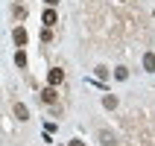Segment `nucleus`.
Here are the masks:
<instances>
[{"mask_svg":"<svg viewBox=\"0 0 155 146\" xmlns=\"http://www.w3.org/2000/svg\"><path fill=\"white\" fill-rule=\"evenodd\" d=\"M70 146H85V143H82V140H73V143H70Z\"/></svg>","mask_w":155,"mask_h":146,"instance_id":"nucleus-11","label":"nucleus"},{"mask_svg":"<svg viewBox=\"0 0 155 146\" xmlns=\"http://www.w3.org/2000/svg\"><path fill=\"white\" fill-rule=\"evenodd\" d=\"M143 70H149V73L155 70V53H147L143 56Z\"/></svg>","mask_w":155,"mask_h":146,"instance_id":"nucleus-6","label":"nucleus"},{"mask_svg":"<svg viewBox=\"0 0 155 146\" xmlns=\"http://www.w3.org/2000/svg\"><path fill=\"white\" fill-rule=\"evenodd\" d=\"M12 38H15V44H18V47H24V44H26V29H24V26H15Z\"/></svg>","mask_w":155,"mask_h":146,"instance_id":"nucleus-2","label":"nucleus"},{"mask_svg":"<svg viewBox=\"0 0 155 146\" xmlns=\"http://www.w3.org/2000/svg\"><path fill=\"white\" fill-rule=\"evenodd\" d=\"M41 21H44V26H56V24H59V18H56V12H53V9H47V12H44Z\"/></svg>","mask_w":155,"mask_h":146,"instance_id":"nucleus-3","label":"nucleus"},{"mask_svg":"<svg viewBox=\"0 0 155 146\" xmlns=\"http://www.w3.org/2000/svg\"><path fill=\"white\" fill-rule=\"evenodd\" d=\"M100 140H103V146H114V138L108 131H100Z\"/></svg>","mask_w":155,"mask_h":146,"instance_id":"nucleus-8","label":"nucleus"},{"mask_svg":"<svg viewBox=\"0 0 155 146\" xmlns=\"http://www.w3.org/2000/svg\"><path fill=\"white\" fill-rule=\"evenodd\" d=\"M15 117L18 120H29V111H26L24 102H15Z\"/></svg>","mask_w":155,"mask_h":146,"instance_id":"nucleus-4","label":"nucleus"},{"mask_svg":"<svg viewBox=\"0 0 155 146\" xmlns=\"http://www.w3.org/2000/svg\"><path fill=\"white\" fill-rule=\"evenodd\" d=\"M15 64H18V67H26V53H24V50L15 53Z\"/></svg>","mask_w":155,"mask_h":146,"instance_id":"nucleus-7","label":"nucleus"},{"mask_svg":"<svg viewBox=\"0 0 155 146\" xmlns=\"http://www.w3.org/2000/svg\"><path fill=\"white\" fill-rule=\"evenodd\" d=\"M61 79H64V70H59V67H53L50 73H47V82H50L53 88H56V85H61Z\"/></svg>","mask_w":155,"mask_h":146,"instance_id":"nucleus-1","label":"nucleus"},{"mask_svg":"<svg viewBox=\"0 0 155 146\" xmlns=\"http://www.w3.org/2000/svg\"><path fill=\"white\" fill-rule=\"evenodd\" d=\"M103 105L105 108H117V96H103Z\"/></svg>","mask_w":155,"mask_h":146,"instance_id":"nucleus-10","label":"nucleus"},{"mask_svg":"<svg viewBox=\"0 0 155 146\" xmlns=\"http://www.w3.org/2000/svg\"><path fill=\"white\" fill-rule=\"evenodd\" d=\"M56 3H59V0H47V6H56Z\"/></svg>","mask_w":155,"mask_h":146,"instance_id":"nucleus-12","label":"nucleus"},{"mask_svg":"<svg viewBox=\"0 0 155 146\" xmlns=\"http://www.w3.org/2000/svg\"><path fill=\"white\" fill-rule=\"evenodd\" d=\"M41 99H44V102H56V88H44V91H41Z\"/></svg>","mask_w":155,"mask_h":146,"instance_id":"nucleus-5","label":"nucleus"},{"mask_svg":"<svg viewBox=\"0 0 155 146\" xmlns=\"http://www.w3.org/2000/svg\"><path fill=\"white\" fill-rule=\"evenodd\" d=\"M114 76L120 79V82H126V79H129V70H126V67H117V70H114Z\"/></svg>","mask_w":155,"mask_h":146,"instance_id":"nucleus-9","label":"nucleus"}]
</instances>
